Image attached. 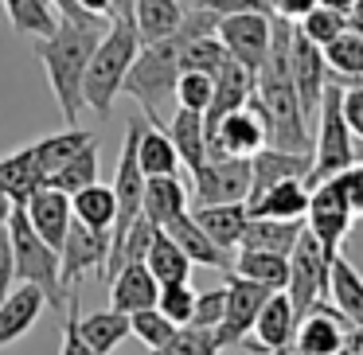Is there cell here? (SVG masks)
<instances>
[{"label": "cell", "instance_id": "obj_1", "mask_svg": "<svg viewBox=\"0 0 363 355\" xmlns=\"http://www.w3.org/2000/svg\"><path fill=\"white\" fill-rule=\"evenodd\" d=\"M254 94L262 98V106L269 113V145L313 152V133H308L297 82H293V20L274 16L269 51L262 59V67L254 71Z\"/></svg>", "mask_w": 363, "mask_h": 355}, {"label": "cell", "instance_id": "obj_2", "mask_svg": "<svg viewBox=\"0 0 363 355\" xmlns=\"http://www.w3.org/2000/svg\"><path fill=\"white\" fill-rule=\"evenodd\" d=\"M106 28H110L106 16H86V20L59 16L55 32L32 40L35 59H40L43 71H48L51 94H55L59 110H63V118L71 121V125L82 118V110H86V102H82V79H86V63H90V55H94V47H98Z\"/></svg>", "mask_w": 363, "mask_h": 355}, {"label": "cell", "instance_id": "obj_3", "mask_svg": "<svg viewBox=\"0 0 363 355\" xmlns=\"http://www.w3.org/2000/svg\"><path fill=\"white\" fill-rule=\"evenodd\" d=\"M180 47L184 32L176 28L164 40L141 43L137 59L129 63L125 79H121V94H129L145 110V118L164 125V106L176 102V79H180Z\"/></svg>", "mask_w": 363, "mask_h": 355}, {"label": "cell", "instance_id": "obj_4", "mask_svg": "<svg viewBox=\"0 0 363 355\" xmlns=\"http://www.w3.org/2000/svg\"><path fill=\"white\" fill-rule=\"evenodd\" d=\"M141 51V35H137V24L129 20H110V28L102 32L94 55L86 63V79H82V102L86 110H94L98 118H110L113 102L121 94V79H125L129 63Z\"/></svg>", "mask_w": 363, "mask_h": 355}, {"label": "cell", "instance_id": "obj_5", "mask_svg": "<svg viewBox=\"0 0 363 355\" xmlns=\"http://www.w3.org/2000/svg\"><path fill=\"white\" fill-rule=\"evenodd\" d=\"M9 238H12V258H16V281H28L43 289L48 305L63 312V281H59V250L32 227L24 203L12 207L9 215Z\"/></svg>", "mask_w": 363, "mask_h": 355}, {"label": "cell", "instance_id": "obj_6", "mask_svg": "<svg viewBox=\"0 0 363 355\" xmlns=\"http://www.w3.org/2000/svg\"><path fill=\"white\" fill-rule=\"evenodd\" d=\"M355 160H359V149H355V133L344 121V110H340V82L328 79L324 98L316 106V149H313V168H308L305 184L313 188V184L344 172Z\"/></svg>", "mask_w": 363, "mask_h": 355}, {"label": "cell", "instance_id": "obj_7", "mask_svg": "<svg viewBox=\"0 0 363 355\" xmlns=\"http://www.w3.org/2000/svg\"><path fill=\"white\" fill-rule=\"evenodd\" d=\"M352 222H355V211H352V199H347V191H344L340 172L308 188L305 227H308V235L324 246V254L336 258L340 246L347 242V235H352Z\"/></svg>", "mask_w": 363, "mask_h": 355}, {"label": "cell", "instance_id": "obj_8", "mask_svg": "<svg viewBox=\"0 0 363 355\" xmlns=\"http://www.w3.org/2000/svg\"><path fill=\"white\" fill-rule=\"evenodd\" d=\"M269 145V113L258 94L246 98V106L230 110L227 118L215 121L207 133V157H254Z\"/></svg>", "mask_w": 363, "mask_h": 355}, {"label": "cell", "instance_id": "obj_9", "mask_svg": "<svg viewBox=\"0 0 363 355\" xmlns=\"http://www.w3.org/2000/svg\"><path fill=\"white\" fill-rule=\"evenodd\" d=\"M328 269H332V254H324V246L305 227L297 246L289 250V281H285V293L297 308V320L328 297Z\"/></svg>", "mask_w": 363, "mask_h": 355}, {"label": "cell", "instance_id": "obj_10", "mask_svg": "<svg viewBox=\"0 0 363 355\" xmlns=\"http://www.w3.org/2000/svg\"><path fill=\"white\" fill-rule=\"evenodd\" d=\"M223 289H227V305H223V320L215 324V339H219V351H235L254 332V320H258L262 305L274 289L242 274H230V269L223 277Z\"/></svg>", "mask_w": 363, "mask_h": 355}, {"label": "cell", "instance_id": "obj_11", "mask_svg": "<svg viewBox=\"0 0 363 355\" xmlns=\"http://www.w3.org/2000/svg\"><path fill=\"white\" fill-rule=\"evenodd\" d=\"M106 258H110V230H94L86 222L71 219L67 238L59 246V281H63V289L71 293L79 289L82 277L102 274Z\"/></svg>", "mask_w": 363, "mask_h": 355}, {"label": "cell", "instance_id": "obj_12", "mask_svg": "<svg viewBox=\"0 0 363 355\" xmlns=\"http://www.w3.org/2000/svg\"><path fill=\"white\" fill-rule=\"evenodd\" d=\"M269 32H274V16L269 12H227L215 20V35L227 47L235 63L258 71L262 59L269 51Z\"/></svg>", "mask_w": 363, "mask_h": 355}, {"label": "cell", "instance_id": "obj_13", "mask_svg": "<svg viewBox=\"0 0 363 355\" xmlns=\"http://www.w3.org/2000/svg\"><path fill=\"white\" fill-rule=\"evenodd\" d=\"M196 203H246L250 157H207L196 168Z\"/></svg>", "mask_w": 363, "mask_h": 355}, {"label": "cell", "instance_id": "obj_14", "mask_svg": "<svg viewBox=\"0 0 363 355\" xmlns=\"http://www.w3.org/2000/svg\"><path fill=\"white\" fill-rule=\"evenodd\" d=\"M328 79L332 74H328V63H324L320 43L301 35L297 24H293V82H297V98H301V110H305V121L316 118V106L324 98Z\"/></svg>", "mask_w": 363, "mask_h": 355}, {"label": "cell", "instance_id": "obj_15", "mask_svg": "<svg viewBox=\"0 0 363 355\" xmlns=\"http://www.w3.org/2000/svg\"><path fill=\"white\" fill-rule=\"evenodd\" d=\"M308 168H313V152H297V149H277V145H266L250 157V191L246 199H254L258 191H266L269 184L277 180H305Z\"/></svg>", "mask_w": 363, "mask_h": 355}, {"label": "cell", "instance_id": "obj_16", "mask_svg": "<svg viewBox=\"0 0 363 355\" xmlns=\"http://www.w3.org/2000/svg\"><path fill=\"white\" fill-rule=\"evenodd\" d=\"M43 308H48L43 289H35V285H28V281L12 285V289L0 297V347H9V344H16L20 336H28Z\"/></svg>", "mask_w": 363, "mask_h": 355}, {"label": "cell", "instance_id": "obj_17", "mask_svg": "<svg viewBox=\"0 0 363 355\" xmlns=\"http://www.w3.org/2000/svg\"><path fill=\"white\" fill-rule=\"evenodd\" d=\"M293 351H305V355H336V351H344V320L332 312L328 297H324L313 312H305L297 320Z\"/></svg>", "mask_w": 363, "mask_h": 355}, {"label": "cell", "instance_id": "obj_18", "mask_svg": "<svg viewBox=\"0 0 363 355\" xmlns=\"http://www.w3.org/2000/svg\"><path fill=\"white\" fill-rule=\"evenodd\" d=\"M250 94H254V71L242 67V63H235V59L227 55L219 63V71H215V94H211V102H207V110H203V129L211 133L215 121L227 118V113L238 110V106H246Z\"/></svg>", "mask_w": 363, "mask_h": 355}, {"label": "cell", "instance_id": "obj_19", "mask_svg": "<svg viewBox=\"0 0 363 355\" xmlns=\"http://www.w3.org/2000/svg\"><path fill=\"white\" fill-rule=\"evenodd\" d=\"M293 332H297V308L285 289H274L254 320V339L262 344V351H289Z\"/></svg>", "mask_w": 363, "mask_h": 355}, {"label": "cell", "instance_id": "obj_20", "mask_svg": "<svg viewBox=\"0 0 363 355\" xmlns=\"http://www.w3.org/2000/svg\"><path fill=\"white\" fill-rule=\"evenodd\" d=\"M164 230L176 238V242H180V250L191 258V266H203V269H223V274L230 269V258H235V250H223V246L215 242V238H211V235H207V230L196 222V215H191V211L176 215V219L168 222Z\"/></svg>", "mask_w": 363, "mask_h": 355}, {"label": "cell", "instance_id": "obj_21", "mask_svg": "<svg viewBox=\"0 0 363 355\" xmlns=\"http://www.w3.org/2000/svg\"><path fill=\"white\" fill-rule=\"evenodd\" d=\"M24 211H28V219H32V227L59 250L63 238H67V227H71V219H74L71 215V196L43 184L40 191H32V199L24 203Z\"/></svg>", "mask_w": 363, "mask_h": 355}, {"label": "cell", "instance_id": "obj_22", "mask_svg": "<svg viewBox=\"0 0 363 355\" xmlns=\"http://www.w3.org/2000/svg\"><path fill=\"white\" fill-rule=\"evenodd\" d=\"M157 289H160V281L145 266V258L125 261L118 274H110V305L121 308V312H137V308L157 305Z\"/></svg>", "mask_w": 363, "mask_h": 355}, {"label": "cell", "instance_id": "obj_23", "mask_svg": "<svg viewBox=\"0 0 363 355\" xmlns=\"http://www.w3.org/2000/svg\"><path fill=\"white\" fill-rule=\"evenodd\" d=\"M246 211L254 219H305L308 211V184L305 180H277L254 199H246Z\"/></svg>", "mask_w": 363, "mask_h": 355}, {"label": "cell", "instance_id": "obj_24", "mask_svg": "<svg viewBox=\"0 0 363 355\" xmlns=\"http://www.w3.org/2000/svg\"><path fill=\"white\" fill-rule=\"evenodd\" d=\"M328 305L344 324H359L363 328V274L344 254H336L328 269Z\"/></svg>", "mask_w": 363, "mask_h": 355}, {"label": "cell", "instance_id": "obj_25", "mask_svg": "<svg viewBox=\"0 0 363 355\" xmlns=\"http://www.w3.org/2000/svg\"><path fill=\"white\" fill-rule=\"evenodd\" d=\"M137 160H141L145 176H176L184 168L168 129L149 118H137Z\"/></svg>", "mask_w": 363, "mask_h": 355}, {"label": "cell", "instance_id": "obj_26", "mask_svg": "<svg viewBox=\"0 0 363 355\" xmlns=\"http://www.w3.org/2000/svg\"><path fill=\"white\" fill-rule=\"evenodd\" d=\"M188 211V188L176 176H145V196H141V215L152 227H168L176 215Z\"/></svg>", "mask_w": 363, "mask_h": 355}, {"label": "cell", "instance_id": "obj_27", "mask_svg": "<svg viewBox=\"0 0 363 355\" xmlns=\"http://www.w3.org/2000/svg\"><path fill=\"white\" fill-rule=\"evenodd\" d=\"M0 188H4V196H9L12 203H28L32 191L43 188V168H40V160H35L32 145H24V149L9 152V157L0 160Z\"/></svg>", "mask_w": 363, "mask_h": 355}, {"label": "cell", "instance_id": "obj_28", "mask_svg": "<svg viewBox=\"0 0 363 355\" xmlns=\"http://www.w3.org/2000/svg\"><path fill=\"white\" fill-rule=\"evenodd\" d=\"M191 215H196V222L223 246V250H238V238H242L246 219H250L246 203H196Z\"/></svg>", "mask_w": 363, "mask_h": 355}, {"label": "cell", "instance_id": "obj_29", "mask_svg": "<svg viewBox=\"0 0 363 355\" xmlns=\"http://www.w3.org/2000/svg\"><path fill=\"white\" fill-rule=\"evenodd\" d=\"M301 230H305V219H246V230L238 238L242 250H277L289 254L297 246Z\"/></svg>", "mask_w": 363, "mask_h": 355}, {"label": "cell", "instance_id": "obj_30", "mask_svg": "<svg viewBox=\"0 0 363 355\" xmlns=\"http://www.w3.org/2000/svg\"><path fill=\"white\" fill-rule=\"evenodd\" d=\"M168 137H172L176 152H180V164H188L191 172H196L199 164L207 160V129H203V110H188V106H180V110L172 113V121H168Z\"/></svg>", "mask_w": 363, "mask_h": 355}, {"label": "cell", "instance_id": "obj_31", "mask_svg": "<svg viewBox=\"0 0 363 355\" xmlns=\"http://www.w3.org/2000/svg\"><path fill=\"white\" fill-rule=\"evenodd\" d=\"M79 332H82V339H86L90 351L106 355L129 336V312H121V308H113V305L98 308V312H86V316L79 312Z\"/></svg>", "mask_w": 363, "mask_h": 355}, {"label": "cell", "instance_id": "obj_32", "mask_svg": "<svg viewBox=\"0 0 363 355\" xmlns=\"http://www.w3.org/2000/svg\"><path fill=\"white\" fill-rule=\"evenodd\" d=\"M230 274H242L250 281H262L269 289H285L289 281V254H277V250H242L230 258Z\"/></svg>", "mask_w": 363, "mask_h": 355}, {"label": "cell", "instance_id": "obj_33", "mask_svg": "<svg viewBox=\"0 0 363 355\" xmlns=\"http://www.w3.org/2000/svg\"><path fill=\"white\" fill-rule=\"evenodd\" d=\"M145 266L152 269V277H157L160 285L191 277V258L180 250V242H176L164 227L152 230V242H149V250H145Z\"/></svg>", "mask_w": 363, "mask_h": 355}, {"label": "cell", "instance_id": "obj_34", "mask_svg": "<svg viewBox=\"0 0 363 355\" xmlns=\"http://www.w3.org/2000/svg\"><path fill=\"white\" fill-rule=\"evenodd\" d=\"M71 215L79 222H86V227L94 230H110L113 219H118V196H113L110 184H86V188H79L71 196Z\"/></svg>", "mask_w": 363, "mask_h": 355}, {"label": "cell", "instance_id": "obj_35", "mask_svg": "<svg viewBox=\"0 0 363 355\" xmlns=\"http://www.w3.org/2000/svg\"><path fill=\"white\" fill-rule=\"evenodd\" d=\"M320 51H324V63H328V74L340 86L363 79V35H355L352 28H344V32H340L336 40H328Z\"/></svg>", "mask_w": 363, "mask_h": 355}, {"label": "cell", "instance_id": "obj_36", "mask_svg": "<svg viewBox=\"0 0 363 355\" xmlns=\"http://www.w3.org/2000/svg\"><path fill=\"white\" fill-rule=\"evenodd\" d=\"M180 20H184L180 0H137V9H133V24H137L141 43L172 35L180 28Z\"/></svg>", "mask_w": 363, "mask_h": 355}, {"label": "cell", "instance_id": "obj_37", "mask_svg": "<svg viewBox=\"0 0 363 355\" xmlns=\"http://www.w3.org/2000/svg\"><path fill=\"white\" fill-rule=\"evenodd\" d=\"M98 152H102V141H86L79 152H74L71 160H67L63 168H55V172L48 176V188H59V191H67V196H74L79 188H86V184H94L98 180Z\"/></svg>", "mask_w": 363, "mask_h": 355}, {"label": "cell", "instance_id": "obj_38", "mask_svg": "<svg viewBox=\"0 0 363 355\" xmlns=\"http://www.w3.org/2000/svg\"><path fill=\"white\" fill-rule=\"evenodd\" d=\"M4 12H9V24L28 40L51 35L59 28V12L51 0H4Z\"/></svg>", "mask_w": 363, "mask_h": 355}, {"label": "cell", "instance_id": "obj_39", "mask_svg": "<svg viewBox=\"0 0 363 355\" xmlns=\"http://www.w3.org/2000/svg\"><path fill=\"white\" fill-rule=\"evenodd\" d=\"M86 141H94V133H90V129H79V125H71L67 133H51V137H43V141H32L35 160H40V168H43V180H48L55 168H63Z\"/></svg>", "mask_w": 363, "mask_h": 355}, {"label": "cell", "instance_id": "obj_40", "mask_svg": "<svg viewBox=\"0 0 363 355\" xmlns=\"http://www.w3.org/2000/svg\"><path fill=\"white\" fill-rule=\"evenodd\" d=\"M172 332H176V324L168 320L157 305L129 312V336H137L145 347H149V351H164L168 339H172Z\"/></svg>", "mask_w": 363, "mask_h": 355}, {"label": "cell", "instance_id": "obj_41", "mask_svg": "<svg viewBox=\"0 0 363 355\" xmlns=\"http://www.w3.org/2000/svg\"><path fill=\"white\" fill-rule=\"evenodd\" d=\"M219 351V339H215V328H203V324H176L172 339H168L164 355H211Z\"/></svg>", "mask_w": 363, "mask_h": 355}, {"label": "cell", "instance_id": "obj_42", "mask_svg": "<svg viewBox=\"0 0 363 355\" xmlns=\"http://www.w3.org/2000/svg\"><path fill=\"white\" fill-rule=\"evenodd\" d=\"M157 308L172 324H188L191 320V308H196V289H191L188 277H184V281H164V285H160V289H157Z\"/></svg>", "mask_w": 363, "mask_h": 355}, {"label": "cell", "instance_id": "obj_43", "mask_svg": "<svg viewBox=\"0 0 363 355\" xmlns=\"http://www.w3.org/2000/svg\"><path fill=\"white\" fill-rule=\"evenodd\" d=\"M344 28H347V16H340V12L324 9V4H316L313 12H305V16L297 20V32L308 35L313 43H320V47H324L328 40H336Z\"/></svg>", "mask_w": 363, "mask_h": 355}, {"label": "cell", "instance_id": "obj_44", "mask_svg": "<svg viewBox=\"0 0 363 355\" xmlns=\"http://www.w3.org/2000/svg\"><path fill=\"white\" fill-rule=\"evenodd\" d=\"M211 94H215V74H207V71H180V79H176V106L207 110Z\"/></svg>", "mask_w": 363, "mask_h": 355}, {"label": "cell", "instance_id": "obj_45", "mask_svg": "<svg viewBox=\"0 0 363 355\" xmlns=\"http://www.w3.org/2000/svg\"><path fill=\"white\" fill-rule=\"evenodd\" d=\"M79 312H82L79 289H71L67 293V312H59V320H63V351L67 355H90L86 339H82V332H79Z\"/></svg>", "mask_w": 363, "mask_h": 355}, {"label": "cell", "instance_id": "obj_46", "mask_svg": "<svg viewBox=\"0 0 363 355\" xmlns=\"http://www.w3.org/2000/svg\"><path fill=\"white\" fill-rule=\"evenodd\" d=\"M223 305H227V289H203L196 293V308H191V324H203V328H215L223 320Z\"/></svg>", "mask_w": 363, "mask_h": 355}, {"label": "cell", "instance_id": "obj_47", "mask_svg": "<svg viewBox=\"0 0 363 355\" xmlns=\"http://www.w3.org/2000/svg\"><path fill=\"white\" fill-rule=\"evenodd\" d=\"M340 110H344V121L355 133V141H363V82L340 86Z\"/></svg>", "mask_w": 363, "mask_h": 355}, {"label": "cell", "instance_id": "obj_48", "mask_svg": "<svg viewBox=\"0 0 363 355\" xmlns=\"http://www.w3.org/2000/svg\"><path fill=\"white\" fill-rule=\"evenodd\" d=\"M199 9L227 16V12H269L274 16V0H199Z\"/></svg>", "mask_w": 363, "mask_h": 355}, {"label": "cell", "instance_id": "obj_49", "mask_svg": "<svg viewBox=\"0 0 363 355\" xmlns=\"http://www.w3.org/2000/svg\"><path fill=\"white\" fill-rule=\"evenodd\" d=\"M340 180H344V191H347V199H352L355 219H363V160L347 164L344 172H340Z\"/></svg>", "mask_w": 363, "mask_h": 355}, {"label": "cell", "instance_id": "obj_50", "mask_svg": "<svg viewBox=\"0 0 363 355\" xmlns=\"http://www.w3.org/2000/svg\"><path fill=\"white\" fill-rule=\"evenodd\" d=\"M16 285V258H12V238L9 227H0V297Z\"/></svg>", "mask_w": 363, "mask_h": 355}, {"label": "cell", "instance_id": "obj_51", "mask_svg": "<svg viewBox=\"0 0 363 355\" xmlns=\"http://www.w3.org/2000/svg\"><path fill=\"white\" fill-rule=\"evenodd\" d=\"M313 9H316V0H274V16H285V20H293V24Z\"/></svg>", "mask_w": 363, "mask_h": 355}, {"label": "cell", "instance_id": "obj_52", "mask_svg": "<svg viewBox=\"0 0 363 355\" xmlns=\"http://www.w3.org/2000/svg\"><path fill=\"white\" fill-rule=\"evenodd\" d=\"M344 351L363 355V328L359 324H344Z\"/></svg>", "mask_w": 363, "mask_h": 355}, {"label": "cell", "instance_id": "obj_53", "mask_svg": "<svg viewBox=\"0 0 363 355\" xmlns=\"http://www.w3.org/2000/svg\"><path fill=\"white\" fill-rule=\"evenodd\" d=\"M347 28H352L355 35H363V0H355V9L347 12Z\"/></svg>", "mask_w": 363, "mask_h": 355}, {"label": "cell", "instance_id": "obj_54", "mask_svg": "<svg viewBox=\"0 0 363 355\" xmlns=\"http://www.w3.org/2000/svg\"><path fill=\"white\" fill-rule=\"evenodd\" d=\"M316 4H324V9H332V12H340V16H347V12L355 9V0H316Z\"/></svg>", "mask_w": 363, "mask_h": 355}, {"label": "cell", "instance_id": "obj_55", "mask_svg": "<svg viewBox=\"0 0 363 355\" xmlns=\"http://www.w3.org/2000/svg\"><path fill=\"white\" fill-rule=\"evenodd\" d=\"M12 207H16V203H12V199L4 196V188H0V227H9V215H12Z\"/></svg>", "mask_w": 363, "mask_h": 355}, {"label": "cell", "instance_id": "obj_56", "mask_svg": "<svg viewBox=\"0 0 363 355\" xmlns=\"http://www.w3.org/2000/svg\"><path fill=\"white\" fill-rule=\"evenodd\" d=\"M355 82H363V79H355Z\"/></svg>", "mask_w": 363, "mask_h": 355}]
</instances>
